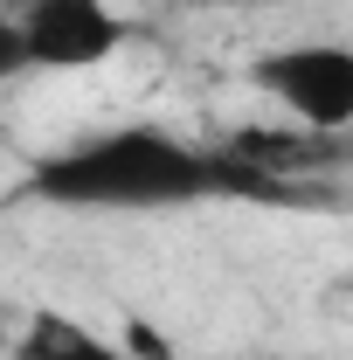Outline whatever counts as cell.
I'll list each match as a JSON object with an SVG mask.
<instances>
[{
  "label": "cell",
  "instance_id": "1",
  "mask_svg": "<svg viewBox=\"0 0 353 360\" xmlns=\"http://www.w3.org/2000/svg\"><path fill=\"white\" fill-rule=\"evenodd\" d=\"M21 194L63 215H174L270 187L250 167H236L229 146H194L167 125H104L35 160Z\"/></svg>",
  "mask_w": 353,
  "mask_h": 360
},
{
  "label": "cell",
  "instance_id": "2",
  "mask_svg": "<svg viewBox=\"0 0 353 360\" xmlns=\"http://www.w3.org/2000/svg\"><path fill=\"white\" fill-rule=\"evenodd\" d=\"M132 42L111 0H14L0 28V63L14 77H84Z\"/></svg>",
  "mask_w": 353,
  "mask_h": 360
},
{
  "label": "cell",
  "instance_id": "3",
  "mask_svg": "<svg viewBox=\"0 0 353 360\" xmlns=\"http://www.w3.org/2000/svg\"><path fill=\"white\" fill-rule=\"evenodd\" d=\"M250 84L270 104L326 139H353V42L347 35H305V42H277L250 63Z\"/></svg>",
  "mask_w": 353,
  "mask_h": 360
},
{
  "label": "cell",
  "instance_id": "4",
  "mask_svg": "<svg viewBox=\"0 0 353 360\" xmlns=\"http://www.w3.org/2000/svg\"><path fill=\"white\" fill-rule=\"evenodd\" d=\"M14 360H132V354H125L118 340H104L97 326H84V319L42 305V312L21 319V333H14Z\"/></svg>",
  "mask_w": 353,
  "mask_h": 360
},
{
  "label": "cell",
  "instance_id": "5",
  "mask_svg": "<svg viewBox=\"0 0 353 360\" xmlns=\"http://www.w3.org/2000/svg\"><path fill=\"white\" fill-rule=\"evenodd\" d=\"M180 7H250V0H180Z\"/></svg>",
  "mask_w": 353,
  "mask_h": 360
}]
</instances>
